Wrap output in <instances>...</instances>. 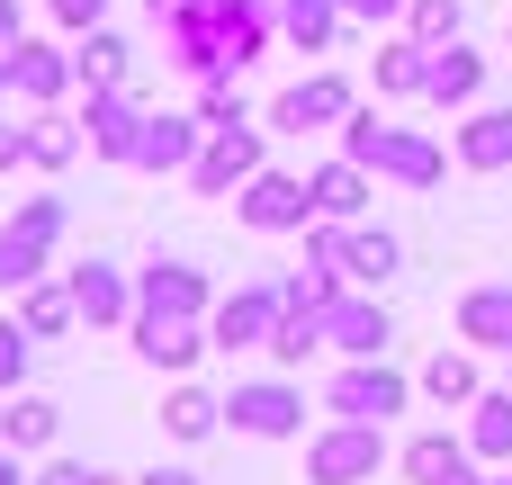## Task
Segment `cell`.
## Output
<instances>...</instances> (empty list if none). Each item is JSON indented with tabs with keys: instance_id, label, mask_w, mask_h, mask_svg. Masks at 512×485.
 I'll return each instance as SVG.
<instances>
[{
	"instance_id": "obj_1",
	"label": "cell",
	"mask_w": 512,
	"mask_h": 485,
	"mask_svg": "<svg viewBox=\"0 0 512 485\" xmlns=\"http://www.w3.org/2000/svg\"><path fill=\"white\" fill-rule=\"evenodd\" d=\"M333 135H342V153H351V162H369V171H378V180H396V189H441V180H450V153H441L423 126H387L378 108H351Z\"/></svg>"
},
{
	"instance_id": "obj_2",
	"label": "cell",
	"mask_w": 512,
	"mask_h": 485,
	"mask_svg": "<svg viewBox=\"0 0 512 485\" xmlns=\"http://www.w3.org/2000/svg\"><path fill=\"white\" fill-rule=\"evenodd\" d=\"M414 387L423 378H405L396 360H342L324 378V414H342V423H396L414 405Z\"/></svg>"
},
{
	"instance_id": "obj_3",
	"label": "cell",
	"mask_w": 512,
	"mask_h": 485,
	"mask_svg": "<svg viewBox=\"0 0 512 485\" xmlns=\"http://www.w3.org/2000/svg\"><path fill=\"white\" fill-rule=\"evenodd\" d=\"M396 450H387V423H324L315 441H306V485H378Z\"/></svg>"
},
{
	"instance_id": "obj_4",
	"label": "cell",
	"mask_w": 512,
	"mask_h": 485,
	"mask_svg": "<svg viewBox=\"0 0 512 485\" xmlns=\"http://www.w3.org/2000/svg\"><path fill=\"white\" fill-rule=\"evenodd\" d=\"M135 315H153V324H207V315H216V288H207L198 261L153 252V261L135 270Z\"/></svg>"
},
{
	"instance_id": "obj_5",
	"label": "cell",
	"mask_w": 512,
	"mask_h": 485,
	"mask_svg": "<svg viewBox=\"0 0 512 485\" xmlns=\"http://www.w3.org/2000/svg\"><path fill=\"white\" fill-rule=\"evenodd\" d=\"M225 423H234L243 441H297V432H306V387H297L288 369H279V378H234Z\"/></svg>"
},
{
	"instance_id": "obj_6",
	"label": "cell",
	"mask_w": 512,
	"mask_h": 485,
	"mask_svg": "<svg viewBox=\"0 0 512 485\" xmlns=\"http://www.w3.org/2000/svg\"><path fill=\"white\" fill-rule=\"evenodd\" d=\"M234 216L252 225V234H306L315 225V189H306V171H252L243 189H234Z\"/></svg>"
},
{
	"instance_id": "obj_7",
	"label": "cell",
	"mask_w": 512,
	"mask_h": 485,
	"mask_svg": "<svg viewBox=\"0 0 512 485\" xmlns=\"http://www.w3.org/2000/svg\"><path fill=\"white\" fill-rule=\"evenodd\" d=\"M279 315H288V297H279V279H243L234 297H216V315H207V333H216V351H270V333H279Z\"/></svg>"
},
{
	"instance_id": "obj_8",
	"label": "cell",
	"mask_w": 512,
	"mask_h": 485,
	"mask_svg": "<svg viewBox=\"0 0 512 485\" xmlns=\"http://www.w3.org/2000/svg\"><path fill=\"white\" fill-rule=\"evenodd\" d=\"M144 99H135V81H117V90H90L81 99V135H90V162H135V144H144Z\"/></svg>"
},
{
	"instance_id": "obj_9",
	"label": "cell",
	"mask_w": 512,
	"mask_h": 485,
	"mask_svg": "<svg viewBox=\"0 0 512 485\" xmlns=\"http://www.w3.org/2000/svg\"><path fill=\"white\" fill-rule=\"evenodd\" d=\"M387 342H396V315L378 306V288H342L324 315V351L333 360H387Z\"/></svg>"
},
{
	"instance_id": "obj_10",
	"label": "cell",
	"mask_w": 512,
	"mask_h": 485,
	"mask_svg": "<svg viewBox=\"0 0 512 485\" xmlns=\"http://www.w3.org/2000/svg\"><path fill=\"white\" fill-rule=\"evenodd\" d=\"M9 90H18V108H63V99L81 90V72H72V45L18 36V45H9Z\"/></svg>"
},
{
	"instance_id": "obj_11",
	"label": "cell",
	"mask_w": 512,
	"mask_h": 485,
	"mask_svg": "<svg viewBox=\"0 0 512 485\" xmlns=\"http://www.w3.org/2000/svg\"><path fill=\"white\" fill-rule=\"evenodd\" d=\"M360 99H351V81L342 72H306V81H288L279 99H270V135H315V126H342Z\"/></svg>"
},
{
	"instance_id": "obj_12",
	"label": "cell",
	"mask_w": 512,
	"mask_h": 485,
	"mask_svg": "<svg viewBox=\"0 0 512 485\" xmlns=\"http://www.w3.org/2000/svg\"><path fill=\"white\" fill-rule=\"evenodd\" d=\"M198 153H207V117H198V108H153V117H144V144H135L126 171H153V180L180 171V180H189Z\"/></svg>"
},
{
	"instance_id": "obj_13",
	"label": "cell",
	"mask_w": 512,
	"mask_h": 485,
	"mask_svg": "<svg viewBox=\"0 0 512 485\" xmlns=\"http://www.w3.org/2000/svg\"><path fill=\"white\" fill-rule=\"evenodd\" d=\"M396 477L405 485H486L495 468L468 450V432H414V441L396 450Z\"/></svg>"
},
{
	"instance_id": "obj_14",
	"label": "cell",
	"mask_w": 512,
	"mask_h": 485,
	"mask_svg": "<svg viewBox=\"0 0 512 485\" xmlns=\"http://www.w3.org/2000/svg\"><path fill=\"white\" fill-rule=\"evenodd\" d=\"M63 288H72V306H81V324L90 333H108V324H135V270H117V261H72L63 270Z\"/></svg>"
},
{
	"instance_id": "obj_15",
	"label": "cell",
	"mask_w": 512,
	"mask_h": 485,
	"mask_svg": "<svg viewBox=\"0 0 512 485\" xmlns=\"http://www.w3.org/2000/svg\"><path fill=\"white\" fill-rule=\"evenodd\" d=\"M261 162H270V153H261V126H225V135H207V153L189 162V189H198V198H234Z\"/></svg>"
},
{
	"instance_id": "obj_16",
	"label": "cell",
	"mask_w": 512,
	"mask_h": 485,
	"mask_svg": "<svg viewBox=\"0 0 512 485\" xmlns=\"http://www.w3.org/2000/svg\"><path fill=\"white\" fill-rule=\"evenodd\" d=\"M459 342L486 351V360H512V279H477V288H459Z\"/></svg>"
},
{
	"instance_id": "obj_17",
	"label": "cell",
	"mask_w": 512,
	"mask_h": 485,
	"mask_svg": "<svg viewBox=\"0 0 512 485\" xmlns=\"http://www.w3.org/2000/svg\"><path fill=\"white\" fill-rule=\"evenodd\" d=\"M306 189H315V216L360 225V216H369V198H378V171H369V162H351V153H333V162H315V171H306Z\"/></svg>"
},
{
	"instance_id": "obj_18",
	"label": "cell",
	"mask_w": 512,
	"mask_h": 485,
	"mask_svg": "<svg viewBox=\"0 0 512 485\" xmlns=\"http://www.w3.org/2000/svg\"><path fill=\"white\" fill-rule=\"evenodd\" d=\"M126 333H135V360H144V369H171V378H189V369L216 351L207 324H153V315H135Z\"/></svg>"
},
{
	"instance_id": "obj_19",
	"label": "cell",
	"mask_w": 512,
	"mask_h": 485,
	"mask_svg": "<svg viewBox=\"0 0 512 485\" xmlns=\"http://www.w3.org/2000/svg\"><path fill=\"white\" fill-rule=\"evenodd\" d=\"M477 360H486V351H468V342L450 351V342H441V351L423 360V396H432L441 414H468V405L486 396V369H477Z\"/></svg>"
},
{
	"instance_id": "obj_20",
	"label": "cell",
	"mask_w": 512,
	"mask_h": 485,
	"mask_svg": "<svg viewBox=\"0 0 512 485\" xmlns=\"http://www.w3.org/2000/svg\"><path fill=\"white\" fill-rule=\"evenodd\" d=\"M450 153H459V171H512V108H468Z\"/></svg>"
},
{
	"instance_id": "obj_21",
	"label": "cell",
	"mask_w": 512,
	"mask_h": 485,
	"mask_svg": "<svg viewBox=\"0 0 512 485\" xmlns=\"http://www.w3.org/2000/svg\"><path fill=\"white\" fill-rule=\"evenodd\" d=\"M477 90H486V54L459 36V45H432V81H423V99L432 108H477Z\"/></svg>"
},
{
	"instance_id": "obj_22",
	"label": "cell",
	"mask_w": 512,
	"mask_h": 485,
	"mask_svg": "<svg viewBox=\"0 0 512 485\" xmlns=\"http://www.w3.org/2000/svg\"><path fill=\"white\" fill-rule=\"evenodd\" d=\"M396 261H405V243H396L387 225H369V216H360V225H342V279H351V288H387V279H396Z\"/></svg>"
},
{
	"instance_id": "obj_23",
	"label": "cell",
	"mask_w": 512,
	"mask_h": 485,
	"mask_svg": "<svg viewBox=\"0 0 512 485\" xmlns=\"http://www.w3.org/2000/svg\"><path fill=\"white\" fill-rule=\"evenodd\" d=\"M369 81H378V99H423V81H432V45L396 27V36L378 45V63H369Z\"/></svg>"
},
{
	"instance_id": "obj_24",
	"label": "cell",
	"mask_w": 512,
	"mask_h": 485,
	"mask_svg": "<svg viewBox=\"0 0 512 485\" xmlns=\"http://www.w3.org/2000/svg\"><path fill=\"white\" fill-rule=\"evenodd\" d=\"M81 153H90L81 117H63V108H27V171H72Z\"/></svg>"
},
{
	"instance_id": "obj_25",
	"label": "cell",
	"mask_w": 512,
	"mask_h": 485,
	"mask_svg": "<svg viewBox=\"0 0 512 485\" xmlns=\"http://www.w3.org/2000/svg\"><path fill=\"white\" fill-rule=\"evenodd\" d=\"M0 441H9L18 459H45V450L63 441V405H45V396H27V387H18V396L0 405Z\"/></svg>"
},
{
	"instance_id": "obj_26",
	"label": "cell",
	"mask_w": 512,
	"mask_h": 485,
	"mask_svg": "<svg viewBox=\"0 0 512 485\" xmlns=\"http://www.w3.org/2000/svg\"><path fill=\"white\" fill-rule=\"evenodd\" d=\"M279 36H288L297 54H333V45L351 36V9H342V0H279Z\"/></svg>"
},
{
	"instance_id": "obj_27",
	"label": "cell",
	"mask_w": 512,
	"mask_h": 485,
	"mask_svg": "<svg viewBox=\"0 0 512 485\" xmlns=\"http://www.w3.org/2000/svg\"><path fill=\"white\" fill-rule=\"evenodd\" d=\"M72 72H81V90H117V81H135V45L117 27H90V36H72Z\"/></svg>"
},
{
	"instance_id": "obj_28",
	"label": "cell",
	"mask_w": 512,
	"mask_h": 485,
	"mask_svg": "<svg viewBox=\"0 0 512 485\" xmlns=\"http://www.w3.org/2000/svg\"><path fill=\"white\" fill-rule=\"evenodd\" d=\"M459 432H468V450H477L486 468H512V387H486V396L459 414Z\"/></svg>"
},
{
	"instance_id": "obj_29",
	"label": "cell",
	"mask_w": 512,
	"mask_h": 485,
	"mask_svg": "<svg viewBox=\"0 0 512 485\" xmlns=\"http://www.w3.org/2000/svg\"><path fill=\"white\" fill-rule=\"evenodd\" d=\"M162 432H171V441H216V432H225V396H207V387L180 378V387L162 396Z\"/></svg>"
},
{
	"instance_id": "obj_30",
	"label": "cell",
	"mask_w": 512,
	"mask_h": 485,
	"mask_svg": "<svg viewBox=\"0 0 512 485\" xmlns=\"http://www.w3.org/2000/svg\"><path fill=\"white\" fill-rule=\"evenodd\" d=\"M36 279H54V234H27V225H0V288L18 297V288H36Z\"/></svg>"
},
{
	"instance_id": "obj_31",
	"label": "cell",
	"mask_w": 512,
	"mask_h": 485,
	"mask_svg": "<svg viewBox=\"0 0 512 485\" xmlns=\"http://www.w3.org/2000/svg\"><path fill=\"white\" fill-rule=\"evenodd\" d=\"M18 324H27L36 342H54V333H72V324H81V306H72V288H63V279H36V288H18Z\"/></svg>"
},
{
	"instance_id": "obj_32",
	"label": "cell",
	"mask_w": 512,
	"mask_h": 485,
	"mask_svg": "<svg viewBox=\"0 0 512 485\" xmlns=\"http://www.w3.org/2000/svg\"><path fill=\"white\" fill-rule=\"evenodd\" d=\"M351 279L342 270H315V261H297L288 279H279V297H288V315H333V297H342Z\"/></svg>"
},
{
	"instance_id": "obj_33",
	"label": "cell",
	"mask_w": 512,
	"mask_h": 485,
	"mask_svg": "<svg viewBox=\"0 0 512 485\" xmlns=\"http://www.w3.org/2000/svg\"><path fill=\"white\" fill-rule=\"evenodd\" d=\"M405 36H423V45H459V36H468V0H414V9H405Z\"/></svg>"
},
{
	"instance_id": "obj_34",
	"label": "cell",
	"mask_w": 512,
	"mask_h": 485,
	"mask_svg": "<svg viewBox=\"0 0 512 485\" xmlns=\"http://www.w3.org/2000/svg\"><path fill=\"white\" fill-rule=\"evenodd\" d=\"M324 351V315H279V333H270V360L279 369H306Z\"/></svg>"
},
{
	"instance_id": "obj_35",
	"label": "cell",
	"mask_w": 512,
	"mask_h": 485,
	"mask_svg": "<svg viewBox=\"0 0 512 485\" xmlns=\"http://www.w3.org/2000/svg\"><path fill=\"white\" fill-rule=\"evenodd\" d=\"M27 360H36V333H27L18 315H0V396L27 387Z\"/></svg>"
},
{
	"instance_id": "obj_36",
	"label": "cell",
	"mask_w": 512,
	"mask_h": 485,
	"mask_svg": "<svg viewBox=\"0 0 512 485\" xmlns=\"http://www.w3.org/2000/svg\"><path fill=\"white\" fill-rule=\"evenodd\" d=\"M198 117H207V135H225V126H252L234 81H198Z\"/></svg>"
},
{
	"instance_id": "obj_37",
	"label": "cell",
	"mask_w": 512,
	"mask_h": 485,
	"mask_svg": "<svg viewBox=\"0 0 512 485\" xmlns=\"http://www.w3.org/2000/svg\"><path fill=\"white\" fill-rule=\"evenodd\" d=\"M9 225H27V234H54V243H63L72 207H63V198H18V207H9Z\"/></svg>"
},
{
	"instance_id": "obj_38",
	"label": "cell",
	"mask_w": 512,
	"mask_h": 485,
	"mask_svg": "<svg viewBox=\"0 0 512 485\" xmlns=\"http://www.w3.org/2000/svg\"><path fill=\"white\" fill-rule=\"evenodd\" d=\"M45 18L63 36H90V27H108V0H45Z\"/></svg>"
},
{
	"instance_id": "obj_39",
	"label": "cell",
	"mask_w": 512,
	"mask_h": 485,
	"mask_svg": "<svg viewBox=\"0 0 512 485\" xmlns=\"http://www.w3.org/2000/svg\"><path fill=\"white\" fill-rule=\"evenodd\" d=\"M306 261H315V270H342V225H333V216L306 225Z\"/></svg>"
},
{
	"instance_id": "obj_40",
	"label": "cell",
	"mask_w": 512,
	"mask_h": 485,
	"mask_svg": "<svg viewBox=\"0 0 512 485\" xmlns=\"http://www.w3.org/2000/svg\"><path fill=\"white\" fill-rule=\"evenodd\" d=\"M342 9H351V27H405L414 0H342Z\"/></svg>"
},
{
	"instance_id": "obj_41",
	"label": "cell",
	"mask_w": 512,
	"mask_h": 485,
	"mask_svg": "<svg viewBox=\"0 0 512 485\" xmlns=\"http://www.w3.org/2000/svg\"><path fill=\"white\" fill-rule=\"evenodd\" d=\"M99 477V468H81V459H45V468H36V485H90Z\"/></svg>"
},
{
	"instance_id": "obj_42",
	"label": "cell",
	"mask_w": 512,
	"mask_h": 485,
	"mask_svg": "<svg viewBox=\"0 0 512 485\" xmlns=\"http://www.w3.org/2000/svg\"><path fill=\"white\" fill-rule=\"evenodd\" d=\"M18 162H27V126H9V117H0V171H18Z\"/></svg>"
},
{
	"instance_id": "obj_43",
	"label": "cell",
	"mask_w": 512,
	"mask_h": 485,
	"mask_svg": "<svg viewBox=\"0 0 512 485\" xmlns=\"http://www.w3.org/2000/svg\"><path fill=\"white\" fill-rule=\"evenodd\" d=\"M18 36H27V9H18V0H0V54H9Z\"/></svg>"
},
{
	"instance_id": "obj_44",
	"label": "cell",
	"mask_w": 512,
	"mask_h": 485,
	"mask_svg": "<svg viewBox=\"0 0 512 485\" xmlns=\"http://www.w3.org/2000/svg\"><path fill=\"white\" fill-rule=\"evenodd\" d=\"M0 485H36V477H27V459H18L9 441H0Z\"/></svg>"
},
{
	"instance_id": "obj_45",
	"label": "cell",
	"mask_w": 512,
	"mask_h": 485,
	"mask_svg": "<svg viewBox=\"0 0 512 485\" xmlns=\"http://www.w3.org/2000/svg\"><path fill=\"white\" fill-rule=\"evenodd\" d=\"M135 485H198V477H189V468H144Z\"/></svg>"
},
{
	"instance_id": "obj_46",
	"label": "cell",
	"mask_w": 512,
	"mask_h": 485,
	"mask_svg": "<svg viewBox=\"0 0 512 485\" xmlns=\"http://www.w3.org/2000/svg\"><path fill=\"white\" fill-rule=\"evenodd\" d=\"M9 99H18V90H9V54H0V108H9Z\"/></svg>"
},
{
	"instance_id": "obj_47",
	"label": "cell",
	"mask_w": 512,
	"mask_h": 485,
	"mask_svg": "<svg viewBox=\"0 0 512 485\" xmlns=\"http://www.w3.org/2000/svg\"><path fill=\"white\" fill-rule=\"evenodd\" d=\"M90 485H135V477H108V468H99V477H90Z\"/></svg>"
},
{
	"instance_id": "obj_48",
	"label": "cell",
	"mask_w": 512,
	"mask_h": 485,
	"mask_svg": "<svg viewBox=\"0 0 512 485\" xmlns=\"http://www.w3.org/2000/svg\"><path fill=\"white\" fill-rule=\"evenodd\" d=\"M495 485H512V468H495Z\"/></svg>"
},
{
	"instance_id": "obj_49",
	"label": "cell",
	"mask_w": 512,
	"mask_h": 485,
	"mask_svg": "<svg viewBox=\"0 0 512 485\" xmlns=\"http://www.w3.org/2000/svg\"><path fill=\"white\" fill-rule=\"evenodd\" d=\"M504 387H512V360H504Z\"/></svg>"
},
{
	"instance_id": "obj_50",
	"label": "cell",
	"mask_w": 512,
	"mask_h": 485,
	"mask_svg": "<svg viewBox=\"0 0 512 485\" xmlns=\"http://www.w3.org/2000/svg\"><path fill=\"white\" fill-rule=\"evenodd\" d=\"M504 45H512V27H504Z\"/></svg>"
}]
</instances>
